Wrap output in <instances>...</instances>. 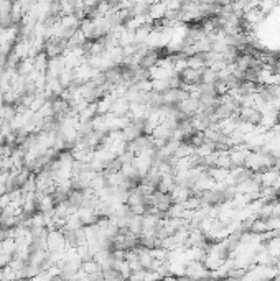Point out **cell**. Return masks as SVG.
I'll list each match as a JSON object with an SVG mask.
<instances>
[{
	"instance_id": "obj_1",
	"label": "cell",
	"mask_w": 280,
	"mask_h": 281,
	"mask_svg": "<svg viewBox=\"0 0 280 281\" xmlns=\"http://www.w3.org/2000/svg\"><path fill=\"white\" fill-rule=\"evenodd\" d=\"M68 248L66 239L63 230H48L47 235V252L55 253V252H64Z\"/></svg>"
},
{
	"instance_id": "obj_2",
	"label": "cell",
	"mask_w": 280,
	"mask_h": 281,
	"mask_svg": "<svg viewBox=\"0 0 280 281\" xmlns=\"http://www.w3.org/2000/svg\"><path fill=\"white\" fill-rule=\"evenodd\" d=\"M158 59H160V56H158V53H157V51H154V50H150V51L147 53V55L140 59V67H143V69L150 71V69H152V67H155V66H157Z\"/></svg>"
},
{
	"instance_id": "obj_3",
	"label": "cell",
	"mask_w": 280,
	"mask_h": 281,
	"mask_svg": "<svg viewBox=\"0 0 280 281\" xmlns=\"http://www.w3.org/2000/svg\"><path fill=\"white\" fill-rule=\"evenodd\" d=\"M81 271L86 273L88 276H96V275H101V267L99 263H97L94 258L93 260H88V262H82L81 263Z\"/></svg>"
},
{
	"instance_id": "obj_4",
	"label": "cell",
	"mask_w": 280,
	"mask_h": 281,
	"mask_svg": "<svg viewBox=\"0 0 280 281\" xmlns=\"http://www.w3.org/2000/svg\"><path fill=\"white\" fill-rule=\"evenodd\" d=\"M142 220H143V216H132L131 219H128L127 229L131 230L132 233L139 235V237H140V233H142Z\"/></svg>"
},
{
	"instance_id": "obj_5",
	"label": "cell",
	"mask_w": 280,
	"mask_h": 281,
	"mask_svg": "<svg viewBox=\"0 0 280 281\" xmlns=\"http://www.w3.org/2000/svg\"><path fill=\"white\" fill-rule=\"evenodd\" d=\"M0 281H4V270H0Z\"/></svg>"
},
{
	"instance_id": "obj_6",
	"label": "cell",
	"mask_w": 280,
	"mask_h": 281,
	"mask_svg": "<svg viewBox=\"0 0 280 281\" xmlns=\"http://www.w3.org/2000/svg\"><path fill=\"white\" fill-rule=\"evenodd\" d=\"M56 281H68V279H63V278H59V279H56Z\"/></svg>"
}]
</instances>
